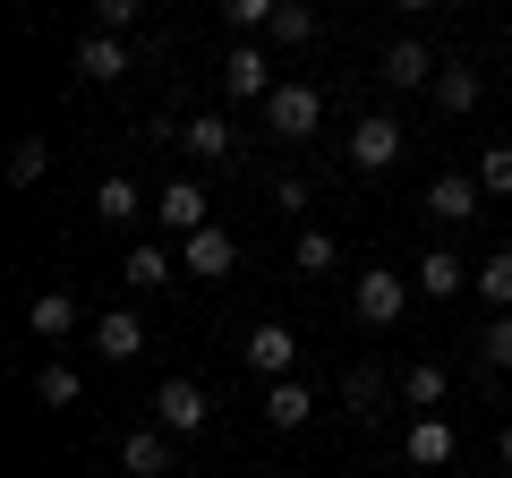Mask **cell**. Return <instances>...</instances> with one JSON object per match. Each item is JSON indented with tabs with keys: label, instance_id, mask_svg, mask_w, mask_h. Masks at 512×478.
Masks as SVG:
<instances>
[{
	"label": "cell",
	"instance_id": "obj_1",
	"mask_svg": "<svg viewBox=\"0 0 512 478\" xmlns=\"http://www.w3.org/2000/svg\"><path fill=\"white\" fill-rule=\"evenodd\" d=\"M410 299H419V282L393 274V265H367V274L350 282V316H359V325H402Z\"/></svg>",
	"mask_w": 512,
	"mask_h": 478
},
{
	"label": "cell",
	"instance_id": "obj_2",
	"mask_svg": "<svg viewBox=\"0 0 512 478\" xmlns=\"http://www.w3.org/2000/svg\"><path fill=\"white\" fill-rule=\"evenodd\" d=\"M274 86H282V77H274V60L256 52V43H231V52H222V94H231V103L265 111V103H274Z\"/></svg>",
	"mask_w": 512,
	"mask_h": 478
},
{
	"label": "cell",
	"instance_id": "obj_3",
	"mask_svg": "<svg viewBox=\"0 0 512 478\" xmlns=\"http://www.w3.org/2000/svg\"><path fill=\"white\" fill-rule=\"evenodd\" d=\"M325 129V94L316 86H274V103H265V137H316Z\"/></svg>",
	"mask_w": 512,
	"mask_h": 478
},
{
	"label": "cell",
	"instance_id": "obj_4",
	"mask_svg": "<svg viewBox=\"0 0 512 478\" xmlns=\"http://www.w3.org/2000/svg\"><path fill=\"white\" fill-rule=\"evenodd\" d=\"M205 419H214V402H205L197 376H171V385H154V427H163V436H197Z\"/></svg>",
	"mask_w": 512,
	"mask_h": 478
},
{
	"label": "cell",
	"instance_id": "obj_5",
	"mask_svg": "<svg viewBox=\"0 0 512 478\" xmlns=\"http://www.w3.org/2000/svg\"><path fill=\"white\" fill-rule=\"evenodd\" d=\"M154 222H163V231H171V239H180V248H188V239H197V231H214V197H205L197 180H171L163 197H154Z\"/></svg>",
	"mask_w": 512,
	"mask_h": 478
},
{
	"label": "cell",
	"instance_id": "obj_6",
	"mask_svg": "<svg viewBox=\"0 0 512 478\" xmlns=\"http://www.w3.org/2000/svg\"><path fill=\"white\" fill-rule=\"evenodd\" d=\"M402 146H410L402 120H384V111H367L359 129H350V163H359V171H393V163H402Z\"/></svg>",
	"mask_w": 512,
	"mask_h": 478
},
{
	"label": "cell",
	"instance_id": "obj_7",
	"mask_svg": "<svg viewBox=\"0 0 512 478\" xmlns=\"http://www.w3.org/2000/svg\"><path fill=\"white\" fill-rule=\"evenodd\" d=\"M239 350H248V376H265V385H282V376L299 368V333L291 325H256Z\"/></svg>",
	"mask_w": 512,
	"mask_h": 478
},
{
	"label": "cell",
	"instance_id": "obj_8",
	"mask_svg": "<svg viewBox=\"0 0 512 478\" xmlns=\"http://www.w3.org/2000/svg\"><path fill=\"white\" fill-rule=\"evenodd\" d=\"M231 265H239V239L222 231V222H214V231H197V239L180 248V274H188V282H222Z\"/></svg>",
	"mask_w": 512,
	"mask_h": 478
},
{
	"label": "cell",
	"instance_id": "obj_9",
	"mask_svg": "<svg viewBox=\"0 0 512 478\" xmlns=\"http://www.w3.org/2000/svg\"><path fill=\"white\" fill-rule=\"evenodd\" d=\"M376 77H384V86H393V94H410V86H436V52H427V43H384V60H376Z\"/></svg>",
	"mask_w": 512,
	"mask_h": 478
},
{
	"label": "cell",
	"instance_id": "obj_10",
	"mask_svg": "<svg viewBox=\"0 0 512 478\" xmlns=\"http://www.w3.org/2000/svg\"><path fill=\"white\" fill-rule=\"evenodd\" d=\"M171 274H180V257H171L163 239H137V248L120 257V282H128V291H163Z\"/></svg>",
	"mask_w": 512,
	"mask_h": 478
},
{
	"label": "cell",
	"instance_id": "obj_11",
	"mask_svg": "<svg viewBox=\"0 0 512 478\" xmlns=\"http://www.w3.org/2000/svg\"><path fill=\"white\" fill-rule=\"evenodd\" d=\"M120 470L128 478H163L171 470V436H163V427H128V436H120Z\"/></svg>",
	"mask_w": 512,
	"mask_h": 478
},
{
	"label": "cell",
	"instance_id": "obj_12",
	"mask_svg": "<svg viewBox=\"0 0 512 478\" xmlns=\"http://www.w3.org/2000/svg\"><path fill=\"white\" fill-rule=\"evenodd\" d=\"M77 77H86V86H120L128 77V43L120 35H86L77 43Z\"/></svg>",
	"mask_w": 512,
	"mask_h": 478
},
{
	"label": "cell",
	"instance_id": "obj_13",
	"mask_svg": "<svg viewBox=\"0 0 512 478\" xmlns=\"http://www.w3.org/2000/svg\"><path fill=\"white\" fill-rule=\"evenodd\" d=\"M137 350H146V325H137L128 308H111L103 325H94V359H111V368H128Z\"/></svg>",
	"mask_w": 512,
	"mask_h": 478
},
{
	"label": "cell",
	"instance_id": "obj_14",
	"mask_svg": "<svg viewBox=\"0 0 512 478\" xmlns=\"http://www.w3.org/2000/svg\"><path fill=\"white\" fill-rule=\"evenodd\" d=\"M478 197H487V188H478V180H461V171L427 180V214H436V222H470V214H478Z\"/></svg>",
	"mask_w": 512,
	"mask_h": 478
},
{
	"label": "cell",
	"instance_id": "obj_15",
	"mask_svg": "<svg viewBox=\"0 0 512 478\" xmlns=\"http://www.w3.org/2000/svg\"><path fill=\"white\" fill-rule=\"evenodd\" d=\"M410 282H419V299H461V282H470V274H461L453 248H427V257L410 265Z\"/></svg>",
	"mask_w": 512,
	"mask_h": 478
},
{
	"label": "cell",
	"instance_id": "obj_16",
	"mask_svg": "<svg viewBox=\"0 0 512 478\" xmlns=\"http://www.w3.org/2000/svg\"><path fill=\"white\" fill-rule=\"evenodd\" d=\"M94 214H103L111 231H120V222H137V214H154V205H146V188L128 180V171H111V180L94 188Z\"/></svg>",
	"mask_w": 512,
	"mask_h": 478
},
{
	"label": "cell",
	"instance_id": "obj_17",
	"mask_svg": "<svg viewBox=\"0 0 512 478\" xmlns=\"http://www.w3.org/2000/svg\"><path fill=\"white\" fill-rule=\"evenodd\" d=\"M26 325H35L43 342H69V333H77V299L69 291H35V299H26Z\"/></svg>",
	"mask_w": 512,
	"mask_h": 478
},
{
	"label": "cell",
	"instance_id": "obj_18",
	"mask_svg": "<svg viewBox=\"0 0 512 478\" xmlns=\"http://www.w3.org/2000/svg\"><path fill=\"white\" fill-rule=\"evenodd\" d=\"M316 419V393L299 385V376H282V385H265V427H308Z\"/></svg>",
	"mask_w": 512,
	"mask_h": 478
},
{
	"label": "cell",
	"instance_id": "obj_19",
	"mask_svg": "<svg viewBox=\"0 0 512 478\" xmlns=\"http://www.w3.org/2000/svg\"><path fill=\"white\" fill-rule=\"evenodd\" d=\"M180 146L197 154V163H231V146H239V137H231V120H214V111H197V120L180 129Z\"/></svg>",
	"mask_w": 512,
	"mask_h": 478
},
{
	"label": "cell",
	"instance_id": "obj_20",
	"mask_svg": "<svg viewBox=\"0 0 512 478\" xmlns=\"http://www.w3.org/2000/svg\"><path fill=\"white\" fill-rule=\"evenodd\" d=\"M444 393H453V376H444V368H436V359H419V368H410V376H402V402H410V410H419V419H436V410H444Z\"/></svg>",
	"mask_w": 512,
	"mask_h": 478
},
{
	"label": "cell",
	"instance_id": "obj_21",
	"mask_svg": "<svg viewBox=\"0 0 512 478\" xmlns=\"http://www.w3.org/2000/svg\"><path fill=\"white\" fill-rule=\"evenodd\" d=\"M402 453L419 461V470H444V461H453V427H444V419H410Z\"/></svg>",
	"mask_w": 512,
	"mask_h": 478
},
{
	"label": "cell",
	"instance_id": "obj_22",
	"mask_svg": "<svg viewBox=\"0 0 512 478\" xmlns=\"http://www.w3.org/2000/svg\"><path fill=\"white\" fill-rule=\"evenodd\" d=\"M470 282H478V299H487L495 316H512V248H495L487 265H470Z\"/></svg>",
	"mask_w": 512,
	"mask_h": 478
},
{
	"label": "cell",
	"instance_id": "obj_23",
	"mask_svg": "<svg viewBox=\"0 0 512 478\" xmlns=\"http://www.w3.org/2000/svg\"><path fill=\"white\" fill-rule=\"evenodd\" d=\"M427 94H436V111H453V120H461V111L478 103V69H461V60H453V69H436V86H427Z\"/></svg>",
	"mask_w": 512,
	"mask_h": 478
},
{
	"label": "cell",
	"instance_id": "obj_24",
	"mask_svg": "<svg viewBox=\"0 0 512 478\" xmlns=\"http://www.w3.org/2000/svg\"><path fill=\"white\" fill-rule=\"evenodd\" d=\"M77 393H86V376H77V368H69V359H52V368H43V376H35V402H43V410H69V402H77Z\"/></svg>",
	"mask_w": 512,
	"mask_h": 478
},
{
	"label": "cell",
	"instance_id": "obj_25",
	"mask_svg": "<svg viewBox=\"0 0 512 478\" xmlns=\"http://www.w3.org/2000/svg\"><path fill=\"white\" fill-rule=\"evenodd\" d=\"M299 274H333V265H342V248H333V231H299Z\"/></svg>",
	"mask_w": 512,
	"mask_h": 478
},
{
	"label": "cell",
	"instance_id": "obj_26",
	"mask_svg": "<svg viewBox=\"0 0 512 478\" xmlns=\"http://www.w3.org/2000/svg\"><path fill=\"white\" fill-rule=\"evenodd\" d=\"M43 163H52V146H43V137H18V146H9V180H18V188H35Z\"/></svg>",
	"mask_w": 512,
	"mask_h": 478
},
{
	"label": "cell",
	"instance_id": "obj_27",
	"mask_svg": "<svg viewBox=\"0 0 512 478\" xmlns=\"http://www.w3.org/2000/svg\"><path fill=\"white\" fill-rule=\"evenodd\" d=\"M478 359L512 376V316H487V333H478Z\"/></svg>",
	"mask_w": 512,
	"mask_h": 478
},
{
	"label": "cell",
	"instance_id": "obj_28",
	"mask_svg": "<svg viewBox=\"0 0 512 478\" xmlns=\"http://www.w3.org/2000/svg\"><path fill=\"white\" fill-rule=\"evenodd\" d=\"M274 9H282V0H231L222 18H231L239 35H274Z\"/></svg>",
	"mask_w": 512,
	"mask_h": 478
},
{
	"label": "cell",
	"instance_id": "obj_29",
	"mask_svg": "<svg viewBox=\"0 0 512 478\" xmlns=\"http://www.w3.org/2000/svg\"><path fill=\"white\" fill-rule=\"evenodd\" d=\"M478 188H487V197H512V146H487V154H478Z\"/></svg>",
	"mask_w": 512,
	"mask_h": 478
},
{
	"label": "cell",
	"instance_id": "obj_30",
	"mask_svg": "<svg viewBox=\"0 0 512 478\" xmlns=\"http://www.w3.org/2000/svg\"><path fill=\"white\" fill-rule=\"evenodd\" d=\"M308 35H316V9L282 0V9H274V43H308Z\"/></svg>",
	"mask_w": 512,
	"mask_h": 478
},
{
	"label": "cell",
	"instance_id": "obj_31",
	"mask_svg": "<svg viewBox=\"0 0 512 478\" xmlns=\"http://www.w3.org/2000/svg\"><path fill=\"white\" fill-rule=\"evenodd\" d=\"M342 402H350V410L384 402V368H350V376H342Z\"/></svg>",
	"mask_w": 512,
	"mask_h": 478
},
{
	"label": "cell",
	"instance_id": "obj_32",
	"mask_svg": "<svg viewBox=\"0 0 512 478\" xmlns=\"http://www.w3.org/2000/svg\"><path fill=\"white\" fill-rule=\"evenodd\" d=\"M137 26V0H94V35H128Z\"/></svg>",
	"mask_w": 512,
	"mask_h": 478
},
{
	"label": "cell",
	"instance_id": "obj_33",
	"mask_svg": "<svg viewBox=\"0 0 512 478\" xmlns=\"http://www.w3.org/2000/svg\"><path fill=\"white\" fill-rule=\"evenodd\" d=\"M274 214H308V180H299V171H291V180H274Z\"/></svg>",
	"mask_w": 512,
	"mask_h": 478
},
{
	"label": "cell",
	"instance_id": "obj_34",
	"mask_svg": "<svg viewBox=\"0 0 512 478\" xmlns=\"http://www.w3.org/2000/svg\"><path fill=\"white\" fill-rule=\"evenodd\" d=\"M495 453H504V470H512V419H504V436H495Z\"/></svg>",
	"mask_w": 512,
	"mask_h": 478
}]
</instances>
